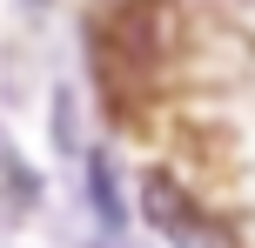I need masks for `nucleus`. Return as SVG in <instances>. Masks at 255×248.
Here are the masks:
<instances>
[{"label":"nucleus","instance_id":"1","mask_svg":"<svg viewBox=\"0 0 255 248\" xmlns=\"http://www.w3.org/2000/svg\"><path fill=\"white\" fill-rule=\"evenodd\" d=\"M141 215H148V228L168 248H242V235L222 215H208V201H195L175 174H148L141 181Z\"/></svg>","mask_w":255,"mask_h":248}]
</instances>
